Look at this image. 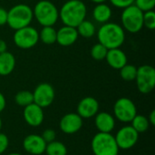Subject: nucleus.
<instances>
[{
    "label": "nucleus",
    "mask_w": 155,
    "mask_h": 155,
    "mask_svg": "<svg viewBox=\"0 0 155 155\" xmlns=\"http://www.w3.org/2000/svg\"><path fill=\"white\" fill-rule=\"evenodd\" d=\"M137 74V67L133 64H126L120 69V75L123 80L126 82H132L135 80Z\"/></svg>",
    "instance_id": "a878e982"
},
{
    "label": "nucleus",
    "mask_w": 155,
    "mask_h": 155,
    "mask_svg": "<svg viewBox=\"0 0 155 155\" xmlns=\"http://www.w3.org/2000/svg\"><path fill=\"white\" fill-rule=\"evenodd\" d=\"M98 43L108 50L120 48L125 41V31L119 24L107 22L103 24L97 31Z\"/></svg>",
    "instance_id": "f257e3e1"
},
{
    "label": "nucleus",
    "mask_w": 155,
    "mask_h": 155,
    "mask_svg": "<svg viewBox=\"0 0 155 155\" xmlns=\"http://www.w3.org/2000/svg\"><path fill=\"white\" fill-rule=\"evenodd\" d=\"M79 37L75 27L64 25L56 31V43L61 46H70L75 44Z\"/></svg>",
    "instance_id": "dca6fc26"
},
{
    "label": "nucleus",
    "mask_w": 155,
    "mask_h": 155,
    "mask_svg": "<svg viewBox=\"0 0 155 155\" xmlns=\"http://www.w3.org/2000/svg\"><path fill=\"white\" fill-rule=\"evenodd\" d=\"M34 103L38 106L46 108L50 106L54 100L55 93L54 87L48 83L39 84L33 92Z\"/></svg>",
    "instance_id": "9d476101"
},
{
    "label": "nucleus",
    "mask_w": 155,
    "mask_h": 155,
    "mask_svg": "<svg viewBox=\"0 0 155 155\" xmlns=\"http://www.w3.org/2000/svg\"><path fill=\"white\" fill-rule=\"evenodd\" d=\"M16 60L15 55L10 52L0 54V75L7 76L15 70Z\"/></svg>",
    "instance_id": "6ab92c4d"
},
{
    "label": "nucleus",
    "mask_w": 155,
    "mask_h": 155,
    "mask_svg": "<svg viewBox=\"0 0 155 155\" xmlns=\"http://www.w3.org/2000/svg\"><path fill=\"white\" fill-rule=\"evenodd\" d=\"M122 27L131 34L139 33L143 27V12L134 5L124 8L121 15Z\"/></svg>",
    "instance_id": "423d86ee"
},
{
    "label": "nucleus",
    "mask_w": 155,
    "mask_h": 155,
    "mask_svg": "<svg viewBox=\"0 0 155 155\" xmlns=\"http://www.w3.org/2000/svg\"><path fill=\"white\" fill-rule=\"evenodd\" d=\"M134 5L143 12L151 11L154 8L155 0H134Z\"/></svg>",
    "instance_id": "c85d7f7f"
},
{
    "label": "nucleus",
    "mask_w": 155,
    "mask_h": 155,
    "mask_svg": "<svg viewBox=\"0 0 155 155\" xmlns=\"http://www.w3.org/2000/svg\"><path fill=\"white\" fill-rule=\"evenodd\" d=\"M39 40L48 45L56 43V30L53 26H43L39 32Z\"/></svg>",
    "instance_id": "4be33fe9"
},
{
    "label": "nucleus",
    "mask_w": 155,
    "mask_h": 155,
    "mask_svg": "<svg viewBox=\"0 0 155 155\" xmlns=\"http://www.w3.org/2000/svg\"><path fill=\"white\" fill-rule=\"evenodd\" d=\"M107 51H108V49L105 46H104L100 43H97L93 45L90 53H91V56L93 57V59H94L96 61H103L105 59Z\"/></svg>",
    "instance_id": "bb28decb"
},
{
    "label": "nucleus",
    "mask_w": 155,
    "mask_h": 155,
    "mask_svg": "<svg viewBox=\"0 0 155 155\" xmlns=\"http://www.w3.org/2000/svg\"><path fill=\"white\" fill-rule=\"evenodd\" d=\"M105 60L110 67L120 70L127 64V55L121 48L109 49L107 51Z\"/></svg>",
    "instance_id": "a211bd4d"
},
{
    "label": "nucleus",
    "mask_w": 155,
    "mask_h": 155,
    "mask_svg": "<svg viewBox=\"0 0 155 155\" xmlns=\"http://www.w3.org/2000/svg\"><path fill=\"white\" fill-rule=\"evenodd\" d=\"M114 118L122 123H131L137 114L135 104L127 97L119 98L114 105Z\"/></svg>",
    "instance_id": "1a4fd4ad"
},
{
    "label": "nucleus",
    "mask_w": 155,
    "mask_h": 155,
    "mask_svg": "<svg viewBox=\"0 0 155 155\" xmlns=\"http://www.w3.org/2000/svg\"><path fill=\"white\" fill-rule=\"evenodd\" d=\"M7 51V45L5 40L0 39V54L5 53Z\"/></svg>",
    "instance_id": "c9c22d12"
},
{
    "label": "nucleus",
    "mask_w": 155,
    "mask_h": 155,
    "mask_svg": "<svg viewBox=\"0 0 155 155\" xmlns=\"http://www.w3.org/2000/svg\"><path fill=\"white\" fill-rule=\"evenodd\" d=\"M45 153L47 155H67V148L63 143L55 140L46 144Z\"/></svg>",
    "instance_id": "b1692460"
},
{
    "label": "nucleus",
    "mask_w": 155,
    "mask_h": 155,
    "mask_svg": "<svg viewBox=\"0 0 155 155\" xmlns=\"http://www.w3.org/2000/svg\"><path fill=\"white\" fill-rule=\"evenodd\" d=\"M113 15L112 8L105 3L97 4L93 9V17L99 24H105L110 21Z\"/></svg>",
    "instance_id": "aec40b11"
},
{
    "label": "nucleus",
    "mask_w": 155,
    "mask_h": 155,
    "mask_svg": "<svg viewBox=\"0 0 155 155\" xmlns=\"http://www.w3.org/2000/svg\"><path fill=\"white\" fill-rule=\"evenodd\" d=\"M116 143L121 150L132 149L139 140V134L131 126L126 125L122 127L114 136Z\"/></svg>",
    "instance_id": "9b49d317"
},
{
    "label": "nucleus",
    "mask_w": 155,
    "mask_h": 155,
    "mask_svg": "<svg viewBox=\"0 0 155 155\" xmlns=\"http://www.w3.org/2000/svg\"><path fill=\"white\" fill-rule=\"evenodd\" d=\"M34 19L33 9L28 5L17 4L7 11V23L10 28L15 31L30 25Z\"/></svg>",
    "instance_id": "20e7f679"
},
{
    "label": "nucleus",
    "mask_w": 155,
    "mask_h": 155,
    "mask_svg": "<svg viewBox=\"0 0 155 155\" xmlns=\"http://www.w3.org/2000/svg\"><path fill=\"white\" fill-rule=\"evenodd\" d=\"M143 26L149 30L155 28V12L153 10L143 12Z\"/></svg>",
    "instance_id": "cd10ccee"
},
{
    "label": "nucleus",
    "mask_w": 155,
    "mask_h": 155,
    "mask_svg": "<svg viewBox=\"0 0 155 155\" xmlns=\"http://www.w3.org/2000/svg\"><path fill=\"white\" fill-rule=\"evenodd\" d=\"M75 28L79 36H82L84 38H91L96 34V27L94 24L86 19L81 22Z\"/></svg>",
    "instance_id": "412c9836"
},
{
    "label": "nucleus",
    "mask_w": 155,
    "mask_h": 155,
    "mask_svg": "<svg viewBox=\"0 0 155 155\" xmlns=\"http://www.w3.org/2000/svg\"><path fill=\"white\" fill-rule=\"evenodd\" d=\"M6 106V100H5V95L0 92V114L5 110Z\"/></svg>",
    "instance_id": "72a5a7b5"
},
{
    "label": "nucleus",
    "mask_w": 155,
    "mask_h": 155,
    "mask_svg": "<svg viewBox=\"0 0 155 155\" xmlns=\"http://www.w3.org/2000/svg\"><path fill=\"white\" fill-rule=\"evenodd\" d=\"M6 155H23V154H21V153H9V154H6Z\"/></svg>",
    "instance_id": "58836bf2"
},
{
    "label": "nucleus",
    "mask_w": 155,
    "mask_h": 155,
    "mask_svg": "<svg viewBox=\"0 0 155 155\" xmlns=\"http://www.w3.org/2000/svg\"><path fill=\"white\" fill-rule=\"evenodd\" d=\"M86 14L87 8L82 0H68L59 10V18L64 25L76 27L85 19Z\"/></svg>",
    "instance_id": "f03ea898"
},
{
    "label": "nucleus",
    "mask_w": 155,
    "mask_h": 155,
    "mask_svg": "<svg viewBox=\"0 0 155 155\" xmlns=\"http://www.w3.org/2000/svg\"><path fill=\"white\" fill-rule=\"evenodd\" d=\"M34 17L42 26H54L59 19V10L49 0L38 1L33 9Z\"/></svg>",
    "instance_id": "7ed1b4c3"
},
{
    "label": "nucleus",
    "mask_w": 155,
    "mask_h": 155,
    "mask_svg": "<svg viewBox=\"0 0 155 155\" xmlns=\"http://www.w3.org/2000/svg\"><path fill=\"white\" fill-rule=\"evenodd\" d=\"M2 127H3V121H2V119H1V117H0V132H1Z\"/></svg>",
    "instance_id": "4c0bfd02"
},
{
    "label": "nucleus",
    "mask_w": 155,
    "mask_h": 155,
    "mask_svg": "<svg viewBox=\"0 0 155 155\" xmlns=\"http://www.w3.org/2000/svg\"><path fill=\"white\" fill-rule=\"evenodd\" d=\"M93 3H94V4H102V3H105L107 0H91Z\"/></svg>",
    "instance_id": "e433bc0d"
},
{
    "label": "nucleus",
    "mask_w": 155,
    "mask_h": 155,
    "mask_svg": "<svg viewBox=\"0 0 155 155\" xmlns=\"http://www.w3.org/2000/svg\"><path fill=\"white\" fill-rule=\"evenodd\" d=\"M24 119L25 123L32 126V127H38L40 126L45 119L44 109L35 103L24 107Z\"/></svg>",
    "instance_id": "4468645a"
},
{
    "label": "nucleus",
    "mask_w": 155,
    "mask_h": 155,
    "mask_svg": "<svg viewBox=\"0 0 155 155\" xmlns=\"http://www.w3.org/2000/svg\"><path fill=\"white\" fill-rule=\"evenodd\" d=\"M14 44L21 49H30L35 46L39 41V32L33 26H25L15 31Z\"/></svg>",
    "instance_id": "6e6552de"
},
{
    "label": "nucleus",
    "mask_w": 155,
    "mask_h": 155,
    "mask_svg": "<svg viewBox=\"0 0 155 155\" xmlns=\"http://www.w3.org/2000/svg\"><path fill=\"white\" fill-rule=\"evenodd\" d=\"M134 81L141 94H150L155 86V69L153 66L143 64L138 67Z\"/></svg>",
    "instance_id": "0eeeda50"
},
{
    "label": "nucleus",
    "mask_w": 155,
    "mask_h": 155,
    "mask_svg": "<svg viewBox=\"0 0 155 155\" xmlns=\"http://www.w3.org/2000/svg\"><path fill=\"white\" fill-rule=\"evenodd\" d=\"M42 138L43 140L47 143H52L54 141H55V138H56V133L53 130V129H45L43 134H42Z\"/></svg>",
    "instance_id": "c756f323"
},
{
    "label": "nucleus",
    "mask_w": 155,
    "mask_h": 155,
    "mask_svg": "<svg viewBox=\"0 0 155 155\" xmlns=\"http://www.w3.org/2000/svg\"><path fill=\"white\" fill-rule=\"evenodd\" d=\"M94 125L99 133L111 134L115 127V118L107 112H98L94 116Z\"/></svg>",
    "instance_id": "f3484780"
},
{
    "label": "nucleus",
    "mask_w": 155,
    "mask_h": 155,
    "mask_svg": "<svg viewBox=\"0 0 155 155\" xmlns=\"http://www.w3.org/2000/svg\"><path fill=\"white\" fill-rule=\"evenodd\" d=\"M9 146V139L6 134L0 132V155L3 154Z\"/></svg>",
    "instance_id": "2f4dec72"
},
{
    "label": "nucleus",
    "mask_w": 155,
    "mask_h": 155,
    "mask_svg": "<svg viewBox=\"0 0 155 155\" xmlns=\"http://www.w3.org/2000/svg\"><path fill=\"white\" fill-rule=\"evenodd\" d=\"M131 126L140 134L143 133H145L146 131H148L149 127L151 126L148 118L144 115H141V114H136L134 116V118L132 120L131 122Z\"/></svg>",
    "instance_id": "5701e85b"
},
{
    "label": "nucleus",
    "mask_w": 155,
    "mask_h": 155,
    "mask_svg": "<svg viewBox=\"0 0 155 155\" xmlns=\"http://www.w3.org/2000/svg\"><path fill=\"white\" fill-rule=\"evenodd\" d=\"M7 23V11L0 6V26L6 25Z\"/></svg>",
    "instance_id": "473e14b6"
},
{
    "label": "nucleus",
    "mask_w": 155,
    "mask_h": 155,
    "mask_svg": "<svg viewBox=\"0 0 155 155\" xmlns=\"http://www.w3.org/2000/svg\"><path fill=\"white\" fill-rule=\"evenodd\" d=\"M46 143L43 140L41 135L28 134L23 141L24 150L30 155H41L45 153Z\"/></svg>",
    "instance_id": "ddd939ff"
},
{
    "label": "nucleus",
    "mask_w": 155,
    "mask_h": 155,
    "mask_svg": "<svg viewBox=\"0 0 155 155\" xmlns=\"http://www.w3.org/2000/svg\"><path fill=\"white\" fill-rule=\"evenodd\" d=\"M111 2V4L117 8H125L128 7L132 5H134V0H109Z\"/></svg>",
    "instance_id": "7c9ffc66"
},
{
    "label": "nucleus",
    "mask_w": 155,
    "mask_h": 155,
    "mask_svg": "<svg viewBox=\"0 0 155 155\" xmlns=\"http://www.w3.org/2000/svg\"><path fill=\"white\" fill-rule=\"evenodd\" d=\"M83 124V118L77 113H69L61 118L59 127L64 134H74L82 129Z\"/></svg>",
    "instance_id": "f8f14e48"
},
{
    "label": "nucleus",
    "mask_w": 155,
    "mask_h": 155,
    "mask_svg": "<svg viewBox=\"0 0 155 155\" xmlns=\"http://www.w3.org/2000/svg\"><path fill=\"white\" fill-rule=\"evenodd\" d=\"M98 112H99V103L95 98L92 96H87L83 98L77 105V114L83 119L94 117Z\"/></svg>",
    "instance_id": "2eb2a0df"
},
{
    "label": "nucleus",
    "mask_w": 155,
    "mask_h": 155,
    "mask_svg": "<svg viewBox=\"0 0 155 155\" xmlns=\"http://www.w3.org/2000/svg\"><path fill=\"white\" fill-rule=\"evenodd\" d=\"M147 118H148V121H149L150 124L153 126V125L155 124V111L154 110H153V111L150 113V114H149V116H148Z\"/></svg>",
    "instance_id": "f704fd0d"
},
{
    "label": "nucleus",
    "mask_w": 155,
    "mask_h": 155,
    "mask_svg": "<svg viewBox=\"0 0 155 155\" xmlns=\"http://www.w3.org/2000/svg\"><path fill=\"white\" fill-rule=\"evenodd\" d=\"M15 102L17 105L21 107H25L32 103H34V97L33 93L27 90H22L19 91L15 95Z\"/></svg>",
    "instance_id": "393cba45"
},
{
    "label": "nucleus",
    "mask_w": 155,
    "mask_h": 155,
    "mask_svg": "<svg viewBox=\"0 0 155 155\" xmlns=\"http://www.w3.org/2000/svg\"><path fill=\"white\" fill-rule=\"evenodd\" d=\"M91 148L94 155H118L120 150L112 134L99 132L93 137Z\"/></svg>",
    "instance_id": "39448f33"
}]
</instances>
